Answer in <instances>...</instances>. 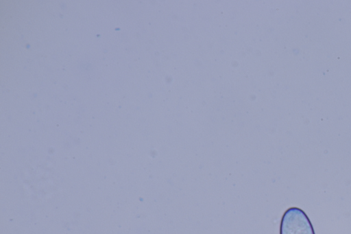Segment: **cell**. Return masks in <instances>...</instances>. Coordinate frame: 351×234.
Returning <instances> with one entry per match:
<instances>
[{
  "label": "cell",
  "instance_id": "cell-1",
  "mask_svg": "<svg viewBox=\"0 0 351 234\" xmlns=\"http://www.w3.org/2000/svg\"><path fill=\"white\" fill-rule=\"evenodd\" d=\"M280 234H315L313 225L305 212L298 207H290L284 213Z\"/></svg>",
  "mask_w": 351,
  "mask_h": 234
}]
</instances>
